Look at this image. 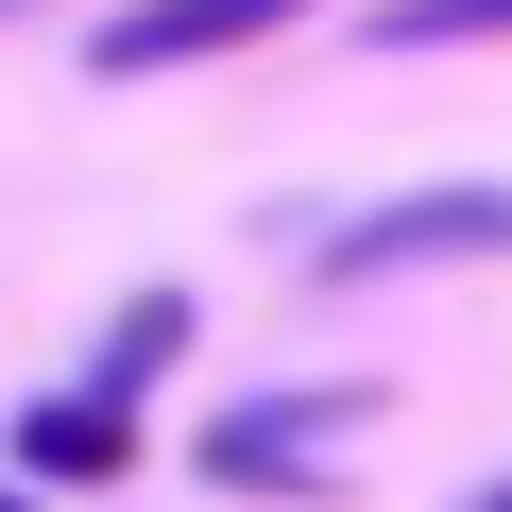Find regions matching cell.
<instances>
[{
	"label": "cell",
	"instance_id": "1",
	"mask_svg": "<svg viewBox=\"0 0 512 512\" xmlns=\"http://www.w3.org/2000/svg\"><path fill=\"white\" fill-rule=\"evenodd\" d=\"M291 18H325V0H120V18L86 35V69H103V86H137V69H205V52L291 35Z\"/></svg>",
	"mask_w": 512,
	"mask_h": 512
},
{
	"label": "cell",
	"instance_id": "2",
	"mask_svg": "<svg viewBox=\"0 0 512 512\" xmlns=\"http://www.w3.org/2000/svg\"><path fill=\"white\" fill-rule=\"evenodd\" d=\"M325 427H359V393H256L205 427V478L222 495H325Z\"/></svg>",
	"mask_w": 512,
	"mask_h": 512
},
{
	"label": "cell",
	"instance_id": "3",
	"mask_svg": "<svg viewBox=\"0 0 512 512\" xmlns=\"http://www.w3.org/2000/svg\"><path fill=\"white\" fill-rule=\"evenodd\" d=\"M427 256H512V205L495 188H427V205H376L325 239V274H427Z\"/></svg>",
	"mask_w": 512,
	"mask_h": 512
},
{
	"label": "cell",
	"instance_id": "4",
	"mask_svg": "<svg viewBox=\"0 0 512 512\" xmlns=\"http://www.w3.org/2000/svg\"><path fill=\"white\" fill-rule=\"evenodd\" d=\"M18 461H35V478H137V410L52 393V410H18Z\"/></svg>",
	"mask_w": 512,
	"mask_h": 512
},
{
	"label": "cell",
	"instance_id": "5",
	"mask_svg": "<svg viewBox=\"0 0 512 512\" xmlns=\"http://www.w3.org/2000/svg\"><path fill=\"white\" fill-rule=\"evenodd\" d=\"M171 359H188V291H137V308L103 325V376H86V393H103V410H137Z\"/></svg>",
	"mask_w": 512,
	"mask_h": 512
},
{
	"label": "cell",
	"instance_id": "6",
	"mask_svg": "<svg viewBox=\"0 0 512 512\" xmlns=\"http://www.w3.org/2000/svg\"><path fill=\"white\" fill-rule=\"evenodd\" d=\"M427 35H512V0H393V52H427Z\"/></svg>",
	"mask_w": 512,
	"mask_h": 512
},
{
	"label": "cell",
	"instance_id": "7",
	"mask_svg": "<svg viewBox=\"0 0 512 512\" xmlns=\"http://www.w3.org/2000/svg\"><path fill=\"white\" fill-rule=\"evenodd\" d=\"M0 18H18V0H0Z\"/></svg>",
	"mask_w": 512,
	"mask_h": 512
},
{
	"label": "cell",
	"instance_id": "8",
	"mask_svg": "<svg viewBox=\"0 0 512 512\" xmlns=\"http://www.w3.org/2000/svg\"><path fill=\"white\" fill-rule=\"evenodd\" d=\"M0 512H18V495H0Z\"/></svg>",
	"mask_w": 512,
	"mask_h": 512
},
{
	"label": "cell",
	"instance_id": "9",
	"mask_svg": "<svg viewBox=\"0 0 512 512\" xmlns=\"http://www.w3.org/2000/svg\"><path fill=\"white\" fill-rule=\"evenodd\" d=\"M495 512H512V495H495Z\"/></svg>",
	"mask_w": 512,
	"mask_h": 512
}]
</instances>
